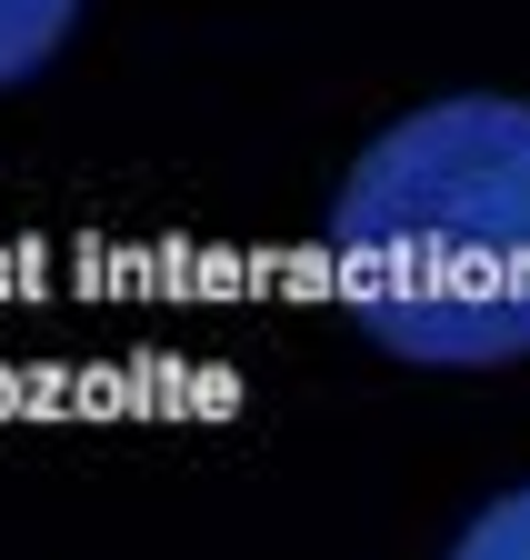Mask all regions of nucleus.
I'll return each mask as SVG.
<instances>
[{
    "mask_svg": "<svg viewBox=\"0 0 530 560\" xmlns=\"http://www.w3.org/2000/svg\"><path fill=\"white\" fill-rule=\"evenodd\" d=\"M330 291L411 371L530 361V101L450 91L390 120L330 200Z\"/></svg>",
    "mask_w": 530,
    "mask_h": 560,
    "instance_id": "obj_1",
    "label": "nucleus"
},
{
    "mask_svg": "<svg viewBox=\"0 0 530 560\" xmlns=\"http://www.w3.org/2000/svg\"><path fill=\"white\" fill-rule=\"evenodd\" d=\"M71 31H81V0H0V91L40 81Z\"/></svg>",
    "mask_w": 530,
    "mask_h": 560,
    "instance_id": "obj_2",
    "label": "nucleus"
},
{
    "mask_svg": "<svg viewBox=\"0 0 530 560\" xmlns=\"http://www.w3.org/2000/svg\"><path fill=\"white\" fill-rule=\"evenodd\" d=\"M450 560H530V480L500 490V501H481L471 521H460Z\"/></svg>",
    "mask_w": 530,
    "mask_h": 560,
    "instance_id": "obj_3",
    "label": "nucleus"
}]
</instances>
